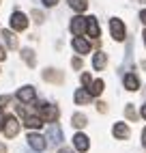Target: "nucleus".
Wrapping results in <instances>:
<instances>
[{
    "label": "nucleus",
    "mask_w": 146,
    "mask_h": 153,
    "mask_svg": "<svg viewBox=\"0 0 146 153\" xmlns=\"http://www.w3.org/2000/svg\"><path fill=\"white\" fill-rule=\"evenodd\" d=\"M69 7L73 9V11H86L88 9V0H69Z\"/></svg>",
    "instance_id": "nucleus-20"
},
{
    "label": "nucleus",
    "mask_w": 146,
    "mask_h": 153,
    "mask_svg": "<svg viewBox=\"0 0 146 153\" xmlns=\"http://www.w3.org/2000/svg\"><path fill=\"white\" fill-rule=\"evenodd\" d=\"M39 117L47 121V123H56V119H58V108L56 106H49V104H39Z\"/></svg>",
    "instance_id": "nucleus-1"
},
{
    "label": "nucleus",
    "mask_w": 146,
    "mask_h": 153,
    "mask_svg": "<svg viewBox=\"0 0 146 153\" xmlns=\"http://www.w3.org/2000/svg\"><path fill=\"white\" fill-rule=\"evenodd\" d=\"M71 33L75 37H82V33H86V17H82V15L73 17L71 19Z\"/></svg>",
    "instance_id": "nucleus-6"
},
{
    "label": "nucleus",
    "mask_w": 146,
    "mask_h": 153,
    "mask_svg": "<svg viewBox=\"0 0 146 153\" xmlns=\"http://www.w3.org/2000/svg\"><path fill=\"white\" fill-rule=\"evenodd\" d=\"M86 33L92 37V39H97L101 35V28H99V22H97V17H86Z\"/></svg>",
    "instance_id": "nucleus-8"
},
{
    "label": "nucleus",
    "mask_w": 146,
    "mask_h": 153,
    "mask_svg": "<svg viewBox=\"0 0 146 153\" xmlns=\"http://www.w3.org/2000/svg\"><path fill=\"white\" fill-rule=\"evenodd\" d=\"M22 56H24V60H26V63L30 65V67H35V52H32V50H22Z\"/></svg>",
    "instance_id": "nucleus-22"
},
{
    "label": "nucleus",
    "mask_w": 146,
    "mask_h": 153,
    "mask_svg": "<svg viewBox=\"0 0 146 153\" xmlns=\"http://www.w3.org/2000/svg\"><path fill=\"white\" fill-rule=\"evenodd\" d=\"M142 117H144V121H146V104L142 106Z\"/></svg>",
    "instance_id": "nucleus-33"
},
{
    "label": "nucleus",
    "mask_w": 146,
    "mask_h": 153,
    "mask_svg": "<svg viewBox=\"0 0 146 153\" xmlns=\"http://www.w3.org/2000/svg\"><path fill=\"white\" fill-rule=\"evenodd\" d=\"M90 97H92V95L88 93V91H84V88H77V91H75V95H73V99H75V104H77V106L88 104Z\"/></svg>",
    "instance_id": "nucleus-14"
},
{
    "label": "nucleus",
    "mask_w": 146,
    "mask_h": 153,
    "mask_svg": "<svg viewBox=\"0 0 146 153\" xmlns=\"http://www.w3.org/2000/svg\"><path fill=\"white\" fill-rule=\"evenodd\" d=\"M90 82H92L90 76H88V74H82V84H84V86H90Z\"/></svg>",
    "instance_id": "nucleus-25"
},
{
    "label": "nucleus",
    "mask_w": 146,
    "mask_h": 153,
    "mask_svg": "<svg viewBox=\"0 0 146 153\" xmlns=\"http://www.w3.org/2000/svg\"><path fill=\"white\" fill-rule=\"evenodd\" d=\"M0 153H7V149H4L2 145H0Z\"/></svg>",
    "instance_id": "nucleus-35"
},
{
    "label": "nucleus",
    "mask_w": 146,
    "mask_h": 153,
    "mask_svg": "<svg viewBox=\"0 0 146 153\" xmlns=\"http://www.w3.org/2000/svg\"><path fill=\"white\" fill-rule=\"evenodd\" d=\"M56 2H58V0H43V4H45V7H54Z\"/></svg>",
    "instance_id": "nucleus-28"
},
{
    "label": "nucleus",
    "mask_w": 146,
    "mask_h": 153,
    "mask_svg": "<svg viewBox=\"0 0 146 153\" xmlns=\"http://www.w3.org/2000/svg\"><path fill=\"white\" fill-rule=\"evenodd\" d=\"M73 50H75L77 54H88L90 52V43L84 37H73Z\"/></svg>",
    "instance_id": "nucleus-9"
},
{
    "label": "nucleus",
    "mask_w": 146,
    "mask_h": 153,
    "mask_svg": "<svg viewBox=\"0 0 146 153\" xmlns=\"http://www.w3.org/2000/svg\"><path fill=\"white\" fill-rule=\"evenodd\" d=\"M7 104H9V95H2V97H0V110H2Z\"/></svg>",
    "instance_id": "nucleus-26"
},
{
    "label": "nucleus",
    "mask_w": 146,
    "mask_h": 153,
    "mask_svg": "<svg viewBox=\"0 0 146 153\" xmlns=\"http://www.w3.org/2000/svg\"><path fill=\"white\" fill-rule=\"evenodd\" d=\"M37 93H35V88L32 86H22L17 91V99L22 101V104H30V101H35Z\"/></svg>",
    "instance_id": "nucleus-7"
},
{
    "label": "nucleus",
    "mask_w": 146,
    "mask_h": 153,
    "mask_svg": "<svg viewBox=\"0 0 146 153\" xmlns=\"http://www.w3.org/2000/svg\"><path fill=\"white\" fill-rule=\"evenodd\" d=\"M105 65H108V56L103 54V52H97L95 56H92V67H95L97 71H101Z\"/></svg>",
    "instance_id": "nucleus-16"
},
{
    "label": "nucleus",
    "mask_w": 146,
    "mask_h": 153,
    "mask_svg": "<svg viewBox=\"0 0 146 153\" xmlns=\"http://www.w3.org/2000/svg\"><path fill=\"white\" fill-rule=\"evenodd\" d=\"M11 28L13 30H26L28 28V17L22 13V11H15L11 15Z\"/></svg>",
    "instance_id": "nucleus-4"
},
{
    "label": "nucleus",
    "mask_w": 146,
    "mask_h": 153,
    "mask_svg": "<svg viewBox=\"0 0 146 153\" xmlns=\"http://www.w3.org/2000/svg\"><path fill=\"white\" fill-rule=\"evenodd\" d=\"M2 41L7 43V48H11V50H15V48H17V39L13 37L11 30H2Z\"/></svg>",
    "instance_id": "nucleus-19"
},
{
    "label": "nucleus",
    "mask_w": 146,
    "mask_h": 153,
    "mask_svg": "<svg viewBox=\"0 0 146 153\" xmlns=\"http://www.w3.org/2000/svg\"><path fill=\"white\" fill-rule=\"evenodd\" d=\"M58 153H71V151H69V149H60Z\"/></svg>",
    "instance_id": "nucleus-34"
},
{
    "label": "nucleus",
    "mask_w": 146,
    "mask_h": 153,
    "mask_svg": "<svg viewBox=\"0 0 146 153\" xmlns=\"http://www.w3.org/2000/svg\"><path fill=\"white\" fill-rule=\"evenodd\" d=\"M2 131H4L7 138H15L17 131H19V121H17L15 117H7V119H4V127H2Z\"/></svg>",
    "instance_id": "nucleus-2"
},
{
    "label": "nucleus",
    "mask_w": 146,
    "mask_h": 153,
    "mask_svg": "<svg viewBox=\"0 0 146 153\" xmlns=\"http://www.w3.org/2000/svg\"><path fill=\"white\" fill-rule=\"evenodd\" d=\"M4 56H7V54H4V50H2V45H0V60H4Z\"/></svg>",
    "instance_id": "nucleus-32"
},
{
    "label": "nucleus",
    "mask_w": 146,
    "mask_h": 153,
    "mask_svg": "<svg viewBox=\"0 0 146 153\" xmlns=\"http://www.w3.org/2000/svg\"><path fill=\"white\" fill-rule=\"evenodd\" d=\"M4 119H7V117L2 114V110H0V129H2V127H4Z\"/></svg>",
    "instance_id": "nucleus-29"
},
{
    "label": "nucleus",
    "mask_w": 146,
    "mask_h": 153,
    "mask_svg": "<svg viewBox=\"0 0 146 153\" xmlns=\"http://www.w3.org/2000/svg\"><path fill=\"white\" fill-rule=\"evenodd\" d=\"M32 17H35V22H37V24L43 22V13H41V11H32Z\"/></svg>",
    "instance_id": "nucleus-24"
},
{
    "label": "nucleus",
    "mask_w": 146,
    "mask_h": 153,
    "mask_svg": "<svg viewBox=\"0 0 146 153\" xmlns=\"http://www.w3.org/2000/svg\"><path fill=\"white\" fill-rule=\"evenodd\" d=\"M73 145H75L77 151H88V147H90L88 136H84V134H75V136H73Z\"/></svg>",
    "instance_id": "nucleus-12"
},
{
    "label": "nucleus",
    "mask_w": 146,
    "mask_h": 153,
    "mask_svg": "<svg viewBox=\"0 0 146 153\" xmlns=\"http://www.w3.org/2000/svg\"><path fill=\"white\" fill-rule=\"evenodd\" d=\"M47 140L52 142V145H58V142L62 140V131H60L58 125H52V127L47 129Z\"/></svg>",
    "instance_id": "nucleus-13"
},
{
    "label": "nucleus",
    "mask_w": 146,
    "mask_h": 153,
    "mask_svg": "<svg viewBox=\"0 0 146 153\" xmlns=\"http://www.w3.org/2000/svg\"><path fill=\"white\" fill-rule=\"evenodd\" d=\"M43 123H45V121L41 119V117H35V114H26V119H24V125L28 129H39Z\"/></svg>",
    "instance_id": "nucleus-11"
},
{
    "label": "nucleus",
    "mask_w": 146,
    "mask_h": 153,
    "mask_svg": "<svg viewBox=\"0 0 146 153\" xmlns=\"http://www.w3.org/2000/svg\"><path fill=\"white\" fill-rule=\"evenodd\" d=\"M144 43H146V30H144Z\"/></svg>",
    "instance_id": "nucleus-36"
},
{
    "label": "nucleus",
    "mask_w": 146,
    "mask_h": 153,
    "mask_svg": "<svg viewBox=\"0 0 146 153\" xmlns=\"http://www.w3.org/2000/svg\"><path fill=\"white\" fill-rule=\"evenodd\" d=\"M110 30H112V37L116 39V41H125V24H122V19H118V17L110 19Z\"/></svg>",
    "instance_id": "nucleus-3"
},
{
    "label": "nucleus",
    "mask_w": 146,
    "mask_h": 153,
    "mask_svg": "<svg viewBox=\"0 0 146 153\" xmlns=\"http://www.w3.org/2000/svg\"><path fill=\"white\" fill-rule=\"evenodd\" d=\"M73 67H75V69H80L82 67V58H73V63H71Z\"/></svg>",
    "instance_id": "nucleus-27"
},
{
    "label": "nucleus",
    "mask_w": 146,
    "mask_h": 153,
    "mask_svg": "<svg viewBox=\"0 0 146 153\" xmlns=\"http://www.w3.org/2000/svg\"><path fill=\"white\" fill-rule=\"evenodd\" d=\"M125 114H127V119H129V121H135V119H138V112H135L131 106L125 108Z\"/></svg>",
    "instance_id": "nucleus-23"
},
{
    "label": "nucleus",
    "mask_w": 146,
    "mask_h": 153,
    "mask_svg": "<svg viewBox=\"0 0 146 153\" xmlns=\"http://www.w3.org/2000/svg\"><path fill=\"white\" fill-rule=\"evenodd\" d=\"M142 145H144V149H146V127H144V131H142Z\"/></svg>",
    "instance_id": "nucleus-30"
},
{
    "label": "nucleus",
    "mask_w": 146,
    "mask_h": 153,
    "mask_svg": "<svg viewBox=\"0 0 146 153\" xmlns=\"http://www.w3.org/2000/svg\"><path fill=\"white\" fill-rule=\"evenodd\" d=\"M112 134L116 136L118 140H127L129 138V125L127 123H116L112 127Z\"/></svg>",
    "instance_id": "nucleus-10"
},
{
    "label": "nucleus",
    "mask_w": 146,
    "mask_h": 153,
    "mask_svg": "<svg viewBox=\"0 0 146 153\" xmlns=\"http://www.w3.org/2000/svg\"><path fill=\"white\" fill-rule=\"evenodd\" d=\"M71 123L75 125V127H84V125L88 123V119H86L84 114H80V112H75V114L71 117Z\"/></svg>",
    "instance_id": "nucleus-21"
},
{
    "label": "nucleus",
    "mask_w": 146,
    "mask_h": 153,
    "mask_svg": "<svg viewBox=\"0 0 146 153\" xmlns=\"http://www.w3.org/2000/svg\"><path fill=\"white\" fill-rule=\"evenodd\" d=\"M28 145L30 147H32L35 151H43L45 147H47V142H45V138L43 136H41V134H35V131H32V134H28Z\"/></svg>",
    "instance_id": "nucleus-5"
},
{
    "label": "nucleus",
    "mask_w": 146,
    "mask_h": 153,
    "mask_svg": "<svg viewBox=\"0 0 146 153\" xmlns=\"http://www.w3.org/2000/svg\"><path fill=\"white\" fill-rule=\"evenodd\" d=\"M140 19H142V24H146V9H144V11L140 13Z\"/></svg>",
    "instance_id": "nucleus-31"
},
{
    "label": "nucleus",
    "mask_w": 146,
    "mask_h": 153,
    "mask_svg": "<svg viewBox=\"0 0 146 153\" xmlns=\"http://www.w3.org/2000/svg\"><path fill=\"white\" fill-rule=\"evenodd\" d=\"M103 86H105V82H103V80H95V82H90L88 93H90L92 97H97V95H101V93H103Z\"/></svg>",
    "instance_id": "nucleus-18"
},
{
    "label": "nucleus",
    "mask_w": 146,
    "mask_h": 153,
    "mask_svg": "<svg viewBox=\"0 0 146 153\" xmlns=\"http://www.w3.org/2000/svg\"><path fill=\"white\" fill-rule=\"evenodd\" d=\"M140 2H142V4H146V0H140Z\"/></svg>",
    "instance_id": "nucleus-37"
},
{
    "label": "nucleus",
    "mask_w": 146,
    "mask_h": 153,
    "mask_svg": "<svg viewBox=\"0 0 146 153\" xmlns=\"http://www.w3.org/2000/svg\"><path fill=\"white\" fill-rule=\"evenodd\" d=\"M43 80H47V82H62V74L56 69H45L43 71Z\"/></svg>",
    "instance_id": "nucleus-17"
},
{
    "label": "nucleus",
    "mask_w": 146,
    "mask_h": 153,
    "mask_svg": "<svg viewBox=\"0 0 146 153\" xmlns=\"http://www.w3.org/2000/svg\"><path fill=\"white\" fill-rule=\"evenodd\" d=\"M122 82H125V88H127V91H138L140 88V80H138V76H133V74H127Z\"/></svg>",
    "instance_id": "nucleus-15"
}]
</instances>
